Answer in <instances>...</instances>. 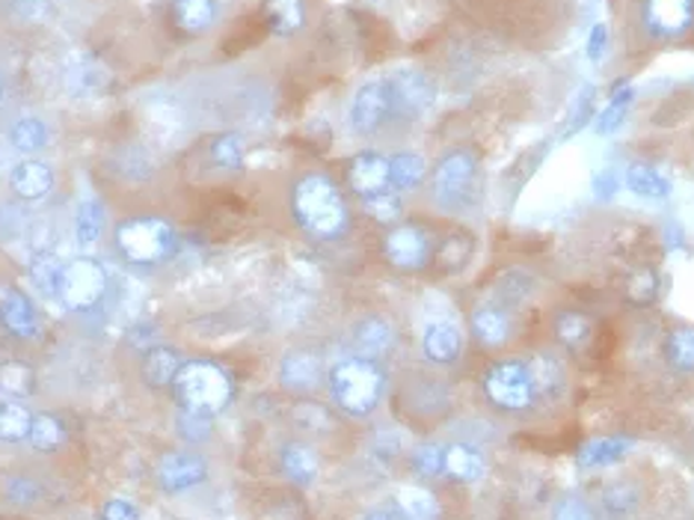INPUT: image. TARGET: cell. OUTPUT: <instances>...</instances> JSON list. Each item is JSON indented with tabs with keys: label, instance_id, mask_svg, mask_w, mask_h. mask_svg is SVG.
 Instances as JSON below:
<instances>
[{
	"label": "cell",
	"instance_id": "bcb514c9",
	"mask_svg": "<svg viewBox=\"0 0 694 520\" xmlns=\"http://www.w3.org/2000/svg\"><path fill=\"white\" fill-rule=\"evenodd\" d=\"M608 42H612V33H608V24L605 21H596L594 28L587 30L585 39V54L591 63H600L608 54Z\"/></svg>",
	"mask_w": 694,
	"mask_h": 520
},
{
	"label": "cell",
	"instance_id": "cb8c5ba5",
	"mask_svg": "<svg viewBox=\"0 0 694 520\" xmlns=\"http://www.w3.org/2000/svg\"><path fill=\"white\" fill-rule=\"evenodd\" d=\"M104 223H108V211H104L99 197L95 193L81 197L78 211H74V238H78V244H99V238L104 236Z\"/></svg>",
	"mask_w": 694,
	"mask_h": 520
},
{
	"label": "cell",
	"instance_id": "d4e9b609",
	"mask_svg": "<svg viewBox=\"0 0 694 520\" xmlns=\"http://www.w3.org/2000/svg\"><path fill=\"white\" fill-rule=\"evenodd\" d=\"M630 449H632L630 438H594V440H587L585 447L579 449L576 464L585 467V470L612 467L630 456Z\"/></svg>",
	"mask_w": 694,
	"mask_h": 520
},
{
	"label": "cell",
	"instance_id": "30bf717a",
	"mask_svg": "<svg viewBox=\"0 0 694 520\" xmlns=\"http://www.w3.org/2000/svg\"><path fill=\"white\" fill-rule=\"evenodd\" d=\"M389 90H392V108L398 119H422L436 101V87L424 72L419 69H398L386 78Z\"/></svg>",
	"mask_w": 694,
	"mask_h": 520
},
{
	"label": "cell",
	"instance_id": "6da1fadb",
	"mask_svg": "<svg viewBox=\"0 0 694 520\" xmlns=\"http://www.w3.org/2000/svg\"><path fill=\"white\" fill-rule=\"evenodd\" d=\"M291 214L306 236L335 241L351 229V209L339 184L324 173H306L291 191Z\"/></svg>",
	"mask_w": 694,
	"mask_h": 520
},
{
	"label": "cell",
	"instance_id": "836d02e7",
	"mask_svg": "<svg viewBox=\"0 0 694 520\" xmlns=\"http://www.w3.org/2000/svg\"><path fill=\"white\" fill-rule=\"evenodd\" d=\"M66 434L69 431H66V422L60 417H54V413H37L28 443L37 452H57L66 443Z\"/></svg>",
	"mask_w": 694,
	"mask_h": 520
},
{
	"label": "cell",
	"instance_id": "9a60e30c",
	"mask_svg": "<svg viewBox=\"0 0 694 520\" xmlns=\"http://www.w3.org/2000/svg\"><path fill=\"white\" fill-rule=\"evenodd\" d=\"M0 324L16 339L39 337V312L21 289H7L0 294Z\"/></svg>",
	"mask_w": 694,
	"mask_h": 520
},
{
	"label": "cell",
	"instance_id": "4316f807",
	"mask_svg": "<svg viewBox=\"0 0 694 520\" xmlns=\"http://www.w3.org/2000/svg\"><path fill=\"white\" fill-rule=\"evenodd\" d=\"M181 366H184L181 351L170 346H154L143 354V378L152 387H172Z\"/></svg>",
	"mask_w": 694,
	"mask_h": 520
},
{
	"label": "cell",
	"instance_id": "ee69618b",
	"mask_svg": "<svg viewBox=\"0 0 694 520\" xmlns=\"http://www.w3.org/2000/svg\"><path fill=\"white\" fill-rule=\"evenodd\" d=\"M626 294H630L632 303H638V307H647V303L656 301L658 294V280L653 271H638V274L632 277L630 286H626Z\"/></svg>",
	"mask_w": 694,
	"mask_h": 520
},
{
	"label": "cell",
	"instance_id": "484cf974",
	"mask_svg": "<svg viewBox=\"0 0 694 520\" xmlns=\"http://www.w3.org/2000/svg\"><path fill=\"white\" fill-rule=\"evenodd\" d=\"M264 21L276 37H294L306 24L303 0H264Z\"/></svg>",
	"mask_w": 694,
	"mask_h": 520
},
{
	"label": "cell",
	"instance_id": "3957f363",
	"mask_svg": "<svg viewBox=\"0 0 694 520\" xmlns=\"http://www.w3.org/2000/svg\"><path fill=\"white\" fill-rule=\"evenodd\" d=\"M386 393V372L378 360L369 357H348L330 369V396L339 411L348 417H369L380 408Z\"/></svg>",
	"mask_w": 694,
	"mask_h": 520
},
{
	"label": "cell",
	"instance_id": "2e32d148",
	"mask_svg": "<svg viewBox=\"0 0 694 520\" xmlns=\"http://www.w3.org/2000/svg\"><path fill=\"white\" fill-rule=\"evenodd\" d=\"M470 328L472 337L479 339L481 346L499 348L514 337V316L502 303H484V307L472 312Z\"/></svg>",
	"mask_w": 694,
	"mask_h": 520
},
{
	"label": "cell",
	"instance_id": "d6a6232c",
	"mask_svg": "<svg viewBox=\"0 0 694 520\" xmlns=\"http://www.w3.org/2000/svg\"><path fill=\"white\" fill-rule=\"evenodd\" d=\"M7 138H10V147L24 152V156H33L39 149L48 147V140H51V131L42 119L37 117H24V119H16L7 131Z\"/></svg>",
	"mask_w": 694,
	"mask_h": 520
},
{
	"label": "cell",
	"instance_id": "9c48e42d",
	"mask_svg": "<svg viewBox=\"0 0 694 520\" xmlns=\"http://www.w3.org/2000/svg\"><path fill=\"white\" fill-rule=\"evenodd\" d=\"M641 28L656 42H676L694 30V0H641Z\"/></svg>",
	"mask_w": 694,
	"mask_h": 520
},
{
	"label": "cell",
	"instance_id": "f546056e",
	"mask_svg": "<svg viewBox=\"0 0 694 520\" xmlns=\"http://www.w3.org/2000/svg\"><path fill=\"white\" fill-rule=\"evenodd\" d=\"M33 417L28 404H21L19 399H7L0 402V443H24L33 429Z\"/></svg>",
	"mask_w": 694,
	"mask_h": 520
},
{
	"label": "cell",
	"instance_id": "d6986e66",
	"mask_svg": "<svg viewBox=\"0 0 694 520\" xmlns=\"http://www.w3.org/2000/svg\"><path fill=\"white\" fill-rule=\"evenodd\" d=\"M422 351L436 366L454 363L463 354V333L454 321H431L422 333Z\"/></svg>",
	"mask_w": 694,
	"mask_h": 520
},
{
	"label": "cell",
	"instance_id": "74e56055",
	"mask_svg": "<svg viewBox=\"0 0 694 520\" xmlns=\"http://www.w3.org/2000/svg\"><path fill=\"white\" fill-rule=\"evenodd\" d=\"M667 363L674 366L676 372L692 374L694 372V328H676L665 342Z\"/></svg>",
	"mask_w": 694,
	"mask_h": 520
},
{
	"label": "cell",
	"instance_id": "60d3db41",
	"mask_svg": "<svg viewBox=\"0 0 694 520\" xmlns=\"http://www.w3.org/2000/svg\"><path fill=\"white\" fill-rule=\"evenodd\" d=\"M594 104H596V96H594V87H582L576 92V101H573V110H570V119H567V131H564V138H573L576 131L591 122L596 117L594 113Z\"/></svg>",
	"mask_w": 694,
	"mask_h": 520
},
{
	"label": "cell",
	"instance_id": "f6af8a7d",
	"mask_svg": "<svg viewBox=\"0 0 694 520\" xmlns=\"http://www.w3.org/2000/svg\"><path fill=\"white\" fill-rule=\"evenodd\" d=\"M550 520H596V514L591 511L582 497H561L555 506H552Z\"/></svg>",
	"mask_w": 694,
	"mask_h": 520
},
{
	"label": "cell",
	"instance_id": "52a82bcc",
	"mask_svg": "<svg viewBox=\"0 0 694 520\" xmlns=\"http://www.w3.org/2000/svg\"><path fill=\"white\" fill-rule=\"evenodd\" d=\"M108 294V271L99 259L81 256L72 262H63V274L57 283V298L74 312H87L99 307Z\"/></svg>",
	"mask_w": 694,
	"mask_h": 520
},
{
	"label": "cell",
	"instance_id": "4dcf8cb0",
	"mask_svg": "<svg viewBox=\"0 0 694 520\" xmlns=\"http://www.w3.org/2000/svg\"><path fill=\"white\" fill-rule=\"evenodd\" d=\"M37 390V372L33 366L24 363V360H3L0 363V393L7 399H30Z\"/></svg>",
	"mask_w": 694,
	"mask_h": 520
},
{
	"label": "cell",
	"instance_id": "816d5d0a",
	"mask_svg": "<svg viewBox=\"0 0 694 520\" xmlns=\"http://www.w3.org/2000/svg\"><path fill=\"white\" fill-rule=\"evenodd\" d=\"M3 92H7V81H3V74H0V101H3Z\"/></svg>",
	"mask_w": 694,
	"mask_h": 520
},
{
	"label": "cell",
	"instance_id": "d590c367",
	"mask_svg": "<svg viewBox=\"0 0 694 520\" xmlns=\"http://www.w3.org/2000/svg\"><path fill=\"white\" fill-rule=\"evenodd\" d=\"M555 333H559V339L570 351H582L591 342V337H594V324L582 312L567 310L555 319Z\"/></svg>",
	"mask_w": 694,
	"mask_h": 520
},
{
	"label": "cell",
	"instance_id": "4fadbf2b",
	"mask_svg": "<svg viewBox=\"0 0 694 520\" xmlns=\"http://www.w3.org/2000/svg\"><path fill=\"white\" fill-rule=\"evenodd\" d=\"M348 184L360 200H371L380 193L392 191V173H389V158L380 152H360L348 164Z\"/></svg>",
	"mask_w": 694,
	"mask_h": 520
},
{
	"label": "cell",
	"instance_id": "7bdbcfd3",
	"mask_svg": "<svg viewBox=\"0 0 694 520\" xmlns=\"http://www.w3.org/2000/svg\"><path fill=\"white\" fill-rule=\"evenodd\" d=\"M365 211L371 218L380 220V223H395L401 218V197L395 191L380 193V197H371V200H362Z\"/></svg>",
	"mask_w": 694,
	"mask_h": 520
},
{
	"label": "cell",
	"instance_id": "ac0fdd59",
	"mask_svg": "<svg viewBox=\"0 0 694 520\" xmlns=\"http://www.w3.org/2000/svg\"><path fill=\"white\" fill-rule=\"evenodd\" d=\"M12 193L24 202L46 200L54 191V170L46 161H21L10 173Z\"/></svg>",
	"mask_w": 694,
	"mask_h": 520
},
{
	"label": "cell",
	"instance_id": "277c9868",
	"mask_svg": "<svg viewBox=\"0 0 694 520\" xmlns=\"http://www.w3.org/2000/svg\"><path fill=\"white\" fill-rule=\"evenodd\" d=\"M117 250L134 266H158L167 262L175 247L179 236L170 220L163 218H128L117 227Z\"/></svg>",
	"mask_w": 694,
	"mask_h": 520
},
{
	"label": "cell",
	"instance_id": "e575fe53",
	"mask_svg": "<svg viewBox=\"0 0 694 520\" xmlns=\"http://www.w3.org/2000/svg\"><path fill=\"white\" fill-rule=\"evenodd\" d=\"M632 101H635V90L632 87H623V90L614 92L608 104H605V110H600V117H594L596 134H603V138L614 134L626 122V117H630Z\"/></svg>",
	"mask_w": 694,
	"mask_h": 520
},
{
	"label": "cell",
	"instance_id": "8992f818",
	"mask_svg": "<svg viewBox=\"0 0 694 520\" xmlns=\"http://www.w3.org/2000/svg\"><path fill=\"white\" fill-rule=\"evenodd\" d=\"M484 396L499 411H525L537 402L532 372L523 360H499L484 374Z\"/></svg>",
	"mask_w": 694,
	"mask_h": 520
},
{
	"label": "cell",
	"instance_id": "f35d334b",
	"mask_svg": "<svg viewBox=\"0 0 694 520\" xmlns=\"http://www.w3.org/2000/svg\"><path fill=\"white\" fill-rule=\"evenodd\" d=\"M638 506V488L630 482H614L603 491V509L612 518H626Z\"/></svg>",
	"mask_w": 694,
	"mask_h": 520
},
{
	"label": "cell",
	"instance_id": "e0dca14e",
	"mask_svg": "<svg viewBox=\"0 0 694 520\" xmlns=\"http://www.w3.org/2000/svg\"><path fill=\"white\" fill-rule=\"evenodd\" d=\"M623 184L632 197H638L644 202H665L674 193L671 176L653 164H630L623 170Z\"/></svg>",
	"mask_w": 694,
	"mask_h": 520
},
{
	"label": "cell",
	"instance_id": "c3c4849f",
	"mask_svg": "<svg viewBox=\"0 0 694 520\" xmlns=\"http://www.w3.org/2000/svg\"><path fill=\"white\" fill-rule=\"evenodd\" d=\"M621 184H623V176L617 173V170H600V173L594 176V193H596V200H608V197H614V193L621 191Z\"/></svg>",
	"mask_w": 694,
	"mask_h": 520
},
{
	"label": "cell",
	"instance_id": "7dc6e473",
	"mask_svg": "<svg viewBox=\"0 0 694 520\" xmlns=\"http://www.w3.org/2000/svg\"><path fill=\"white\" fill-rule=\"evenodd\" d=\"M101 520H140V509H137L131 500H122V497H113L101 506Z\"/></svg>",
	"mask_w": 694,
	"mask_h": 520
},
{
	"label": "cell",
	"instance_id": "681fc988",
	"mask_svg": "<svg viewBox=\"0 0 694 520\" xmlns=\"http://www.w3.org/2000/svg\"><path fill=\"white\" fill-rule=\"evenodd\" d=\"M37 493H39L37 484L28 482V479H16V482L10 484L7 497H10L12 502H30V500H37Z\"/></svg>",
	"mask_w": 694,
	"mask_h": 520
},
{
	"label": "cell",
	"instance_id": "603a6c76",
	"mask_svg": "<svg viewBox=\"0 0 694 520\" xmlns=\"http://www.w3.org/2000/svg\"><path fill=\"white\" fill-rule=\"evenodd\" d=\"M280 470L285 473V479H291L300 488H309L315 484L318 473H321V458L309 443H285L280 452Z\"/></svg>",
	"mask_w": 694,
	"mask_h": 520
},
{
	"label": "cell",
	"instance_id": "b9f144b4",
	"mask_svg": "<svg viewBox=\"0 0 694 520\" xmlns=\"http://www.w3.org/2000/svg\"><path fill=\"white\" fill-rule=\"evenodd\" d=\"M442 461H445V447H440V443H422V447H415L413 470L419 476H424V479L440 476Z\"/></svg>",
	"mask_w": 694,
	"mask_h": 520
},
{
	"label": "cell",
	"instance_id": "ab89813d",
	"mask_svg": "<svg viewBox=\"0 0 694 520\" xmlns=\"http://www.w3.org/2000/svg\"><path fill=\"white\" fill-rule=\"evenodd\" d=\"M60 274H63V262L57 256H37L30 262V280L48 294H57V283H60Z\"/></svg>",
	"mask_w": 694,
	"mask_h": 520
},
{
	"label": "cell",
	"instance_id": "ba28073f",
	"mask_svg": "<svg viewBox=\"0 0 694 520\" xmlns=\"http://www.w3.org/2000/svg\"><path fill=\"white\" fill-rule=\"evenodd\" d=\"M392 117H395V108H392V90H389L386 78L365 81L360 90L353 92L351 110H348V126H351L353 134L371 138Z\"/></svg>",
	"mask_w": 694,
	"mask_h": 520
},
{
	"label": "cell",
	"instance_id": "f1b7e54d",
	"mask_svg": "<svg viewBox=\"0 0 694 520\" xmlns=\"http://www.w3.org/2000/svg\"><path fill=\"white\" fill-rule=\"evenodd\" d=\"M529 372H532L537 399H555V396L564 390V381H567L564 366H561V360H555L552 354L532 357V360H529Z\"/></svg>",
	"mask_w": 694,
	"mask_h": 520
},
{
	"label": "cell",
	"instance_id": "44dd1931",
	"mask_svg": "<svg viewBox=\"0 0 694 520\" xmlns=\"http://www.w3.org/2000/svg\"><path fill=\"white\" fill-rule=\"evenodd\" d=\"M217 19H220L217 0H170V21L188 37H199L211 30Z\"/></svg>",
	"mask_w": 694,
	"mask_h": 520
},
{
	"label": "cell",
	"instance_id": "f907efd6",
	"mask_svg": "<svg viewBox=\"0 0 694 520\" xmlns=\"http://www.w3.org/2000/svg\"><path fill=\"white\" fill-rule=\"evenodd\" d=\"M362 520H401L395 514V511H389V509H371V511H365V518Z\"/></svg>",
	"mask_w": 694,
	"mask_h": 520
},
{
	"label": "cell",
	"instance_id": "83f0119b",
	"mask_svg": "<svg viewBox=\"0 0 694 520\" xmlns=\"http://www.w3.org/2000/svg\"><path fill=\"white\" fill-rule=\"evenodd\" d=\"M398 518L401 520H442V509L431 491L419 484H406L395 493Z\"/></svg>",
	"mask_w": 694,
	"mask_h": 520
},
{
	"label": "cell",
	"instance_id": "8d00e7d4",
	"mask_svg": "<svg viewBox=\"0 0 694 520\" xmlns=\"http://www.w3.org/2000/svg\"><path fill=\"white\" fill-rule=\"evenodd\" d=\"M208 156L214 161V167L220 170H229V173H238L244 167V140L235 131H225V134H217L208 147Z\"/></svg>",
	"mask_w": 694,
	"mask_h": 520
},
{
	"label": "cell",
	"instance_id": "7402d4cb",
	"mask_svg": "<svg viewBox=\"0 0 694 520\" xmlns=\"http://www.w3.org/2000/svg\"><path fill=\"white\" fill-rule=\"evenodd\" d=\"M395 328L386 319H380V316H369V319L356 321V328H353V346H356L360 357H369V360L386 357L395 348Z\"/></svg>",
	"mask_w": 694,
	"mask_h": 520
},
{
	"label": "cell",
	"instance_id": "5b68a950",
	"mask_svg": "<svg viewBox=\"0 0 694 520\" xmlns=\"http://www.w3.org/2000/svg\"><path fill=\"white\" fill-rule=\"evenodd\" d=\"M475 182H479V156L472 149H451L436 161L431 176L433 202L442 211L466 209L475 197Z\"/></svg>",
	"mask_w": 694,
	"mask_h": 520
},
{
	"label": "cell",
	"instance_id": "7c38bea8",
	"mask_svg": "<svg viewBox=\"0 0 694 520\" xmlns=\"http://www.w3.org/2000/svg\"><path fill=\"white\" fill-rule=\"evenodd\" d=\"M208 479V461L199 452H170L158 461V484L167 493L193 491Z\"/></svg>",
	"mask_w": 694,
	"mask_h": 520
},
{
	"label": "cell",
	"instance_id": "8fae6325",
	"mask_svg": "<svg viewBox=\"0 0 694 520\" xmlns=\"http://www.w3.org/2000/svg\"><path fill=\"white\" fill-rule=\"evenodd\" d=\"M431 236L415 223H401L383 238V253L401 271H419L431 262Z\"/></svg>",
	"mask_w": 694,
	"mask_h": 520
},
{
	"label": "cell",
	"instance_id": "1f68e13d",
	"mask_svg": "<svg viewBox=\"0 0 694 520\" xmlns=\"http://www.w3.org/2000/svg\"><path fill=\"white\" fill-rule=\"evenodd\" d=\"M389 173H392V191H413L428 176V161L419 152H398L389 158Z\"/></svg>",
	"mask_w": 694,
	"mask_h": 520
},
{
	"label": "cell",
	"instance_id": "ffe728a7",
	"mask_svg": "<svg viewBox=\"0 0 694 520\" xmlns=\"http://www.w3.org/2000/svg\"><path fill=\"white\" fill-rule=\"evenodd\" d=\"M442 473L449 476L451 482L460 484L481 482L487 476V458H484V452L479 447H472V443H451V447H445Z\"/></svg>",
	"mask_w": 694,
	"mask_h": 520
},
{
	"label": "cell",
	"instance_id": "7a4b0ae2",
	"mask_svg": "<svg viewBox=\"0 0 694 520\" xmlns=\"http://www.w3.org/2000/svg\"><path fill=\"white\" fill-rule=\"evenodd\" d=\"M172 393L184 413L214 420L235 399V383L232 374L214 360H184L172 381Z\"/></svg>",
	"mask_w": 694,
	"mask_h": 520
},
{
	"label": "cell",
	"instance_id": "5bb4252c",
	"mask_svg": "<svg viewBox=\"0 0 694 520\" xmlns=\"http://www.w3.org/2000/svg\"><path fill=\"white\" fill-rule=\"evenodd\" d=\"M324 381V363L315 351L298 348L282 357L280 383L291 393H312L318 383Z\"/></svg>",
	"mask_w": 694,
	"mask_h": 520
}]
</instances>
